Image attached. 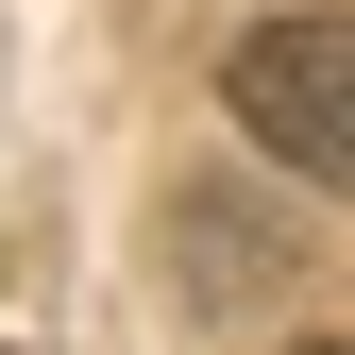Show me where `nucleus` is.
Segmentation results:
<instances>
[{"label":"nucleus","instance_id":"obj_1","mask_svg":"<svg viewBox=\"0 0 355 355\" xmlns=\"http://www.w3.org/2000/svg\"><path fill=\"white\" fill-rule=\"evenodd\" d=\"M220 102H237V136L304 169V187H355V0H288V17H254L237 51H220Z\"/></svg>","mask_w":355,"mask_h":355},{"label":"nucleus","instance_id":"obj_2","mask_svg":"<svg viewBox=\"0 0 355 355\" xmlns=\"http://www.w3.org/2000/svg\"><path fill=\"white\" fill-rule=\"evenodd\" d=\"M304 355H355V338H304Z\"/></svg>","mask_w":355,"mask_h":355}]
</instances>
